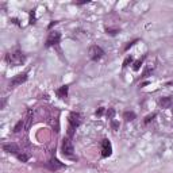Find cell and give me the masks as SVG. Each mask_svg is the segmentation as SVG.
Masks as SVG:
<instances>
[{
    "label": "cell",
    "mask_w": 173,
    "mask_h": 173,
    "mask_svg": "<svg viewBox=\"0 0 173 173\" xmlns=\"http://www.w3.org/2000/svg\"><path fill=\"white\" fill-rule=\"evenodd\" d=\"M68 91H69V87L68 85H62V87H60L57 89V96L60 97V99H65L66 96H68Z\"/></svg>",
    "instance_id": "30bf717a"
},
{
    "label": "cell",
    "mask_w": 173,
    "mask_h": 173,
    "mask_svg": "<svg viewBox=\"0 0 173 173\" xmlns=\"http://www.w3.org/2000/svg\"><path fill=\"white\" fill-rule=\"evenodd\" d=\"M107 34H111V35H115L116 32H119V30H118V28H107Z\"/></svg>",
    "instance_id": "ac0fdd59"
},
{
    "label": "cell",
    "mask_w": 173,
    "mask_h": 173,
    "mask_svg": "<svg viewBox=\"0 0 173 173\" xmlns=\"http://www.w3.org/2000/svg\"><path fill=\"white\" fill-rule=\"evenodd\" d=\"M80 124H81V116H80V114L72 112L71 115H69V131H68V134L73 135V131H75Z\"/></svg>",
    "instance_id": "7a4b0ae2"
},
{
    "label": "cell",
    "mask_w": 173,
    "mask_h": 173,
    "mask_svg": "<svg viewBox=\"0 0 173 173\" xmlns=\"http://www.w3.org/2000/svg\"><path fill=\"white\" fill-rule=\"evenodd\" d=\"M153 118H156V114H152V115H149V116H146V118H145V123H146V124H148V123L150 122V120H153Z\"/></svg>",
    "instance_id": "d6986e66"
},
{
    "label": "cell",
    "mask_w": 173,
    "mask_h": 173,
    "mask_svg": "<svg viewBox=\"0 0 173 173\" xmlns=\"http://www.w3.org/2000/svg\"><path fill=\"white\" fill-rule=\"evenodd\" d=\"M27 72H24V73H19V75H16V76H14L12 79H11V81H10V87L11 88H15L18 85H20V84H23L26 80H27Z\"/></svg>",
    "instance_id": "5b68a950"
},
{
    "label": "cell",
    "mask_w": 173,
    "mask_h": 173,
    "mask_svg": "<svg viewBox=\"0 0 173 173\" xmlns=\"http://www.w3.org/2000/svg\"><path fill=\"white\" fill-rule=\"evenodd\" d=\"M131 62H132V57H131V56H128V57L126 58V60H124V62H123V66H124V68H126V66H128V64H131Z\"/></svg>",
    "instance_id": "e0dca14e"
},
{
    "label": "cell",
    "mask_w": 173,
    "mask_h": 173,
    "mask_svg": "<svg viewBox=\"0 0 173 173\" xmlns=\"http://www.w3.org/2000/svg\"><path fill=\"white\" fill-rule=\"evenodd\" d=\"M34 11H31V14H30V23L32 24V23H35V18H34Z\"/></svg>",
    "instance_id": "7402d4cb"
},
{
    "label": "cell",
    "mask_w": 173,
    "mask_h": 173,
    "mask_svg": "<svg viewBox=\"0 0 173 173\" xmlns=\"http://www.w3.org/2000/svg\"><path fill=\"white\" fill-rule=\"evenodd\" d=\"M103 111H104V108H99L97 111H96V115H99V116H100L102 114H103Z\"/></svg>",
    "instance_id": "cb8c5ba5"
},
{
    "label": "cell",
    "mask_w": 173,
    "mask_h": 173,
    "mask_svg": "<svg viewBox=\"0 0 173 173\" xmlns=\"http://www.w3.org/2000/svg\"><path fill=\"white\" fill-rule=\"evenodd\" d=\"M47 168H49L50 171H53V172H57V171H60V169L65 168V164L60 162L57 158H51L49 162H47Z\"/></svg>",
    "instance_id": "9c48e42d"
},
{
    "label": "cell",
    "mask_w": 173,
    "mask_h": 173,
    "mask_svg": "<svg viewBox=\"0 0 173 173\" xmlns=\"http://www.w3.org/2000/svg\"><path fill=\"white\" fill-rule=\"evenodd\" d=\"M73 152H75V148H73L72 141L69 138H64V141H62V153H64V156L72 157Z\"/></svg>",
    "instance_id": "277c9868"
},
{
    "label": "cell",
    "mask_w": 173,
    "mask_h": 173,
    "mask_svg": "<svg viewBox=\"0 0 173 173\" xmlns=\"http://www.w3.org/2000/svg\"><path fill=\"white\" fill-rule=\"evenodd\" d=\"M138 42V39H134V41H131V42H128V45L126 46V47H124V50H128V49H130V47L132 46V45H134V43H137Z\"/></svg>",
    "instance_id": "44dd1931"
},
{
    "label": "cell",
    "mask_w": 173,
    "mask_h": 173,
    "mask_svg": "<svg viewBox=\"0 0 173 173\" xmlns=\"http://www.w3.org/2000/svg\"><path fill=\"white\" fill-rule=\"evenodd\" d=\"M18 158H19V160L22 161V162H26V161H27L28 160V156H27V154H24L23 152H22V153H19V154H18V156H16Z\"/></svg>",
    "instance_id": "5bb4252c"
},
{
    "label": "cell",
    "mask_w": 173,
    "mask_h": 173,
    "mask_svg": "<svg viewBox=\"0 0 173 173\" xmlns=\"http://www.w3.org/2000/svg\"><path fill=\"white\" fill-rule=\"evenodd\" d=\"M123 118L127 120V122H131V120L135 119V112H132V111H126V112L123 114Z\"/></svg>",
    "instance_id": "4fadbf2b"
},
{
    "label": "cell",
    "mask_w": 173,
    "mask_h": 173,
    "mask_svg": "<svg viewBox=\"0 0 173 173\" xmlns=\"http://www.w3.org/2000/svg\"><path fill=\"white\" fill-rule=\"evenodd\" d=\"M142 61H143V58H142V60L135 61V64H134V66H132V69H134V71H138V69L141 68V65H142Z\"/></svg>",
    "instance_id": "9a60e30c"
},
{
    "label": "cell",
    "mask_w": 173,
    "mask_h": 173,
    "mask_svg": "<svg viewBox=\"0 0 173 173\" xmlns=\"http://www.w3.org/2000/svg\"><path fill=\"white\" fill-rule=\"evenodd\" d=\"M111 126H112V128H114V130H118V128H119V123H118V122H115V120H111Z\"/></svg>",
    "instance_id": "ffe728a7"
},
{
    "label": "cell",
    "mask_w": 173,
    "mask_h": 173,
    "mask_svg": "<svg viewBox=\"0 0 173 173\" xmlns=\"http://www.w3.org/2000/svg\"><path fill=\"white\" fill-rule=\"evenodd\" d=\"M6 61L8 62L11 66H19L26 61V56L20 50H15L14 53H8L6 56Z\"/></svg>",
    "instance_id": "6da1fadb"
},
{
    "label": "cell",
    "mask_w": 173,
    "mask_h": 173,
    "mask_svg": "<svg viewBox=\"0 0 173 173\" xmlns=\"http://www.w3.org/2000/svg\"><path fill=\"white\" fill-rule=\"evenodd\" d=\"M88 54H89V58H91V60L97 61V60H100V58L104 56V50H103L100 46L93 45V46L89 47V51H88Z\"/></svg>",
    "instance_id": "3957f363"
},
{
    "label": "cell",
    "mask_w": 173,
    "mask_h": 173,
    "mask_svg": "<svg viewBox=\"0 0 173 173\" xmlns=\"http://www.w3.org/2000/svg\"><path fill=\"white\" fill-rule=\"evenodd\" d=\"M61 41V34L58 31H51L49 32V37H47V39H46V46L49 47V46H54V45H57V43H60Z\"/></svg>",
    "instance_id": "8992f818"
},
{
    "label": "cell",
    "mask_w": 173,
    "mask_h": 173,
    "mask_svg": "<svg viewBox=\"0 0 173 173\" xmlns=\"http://www.w3.org/2000/svg\"><path fill=\"white\" fill-rule=\"evenodd\" d=\"M112 153V146L108 139H103L102 141V156L103 157H110Z\"/></svg>",
    "instance_id": "52a82bcc"
},
{
    "label": "cell",
    "mask_w": 173,
    "mask_h": 173,
    "mask_svg": "<svg viewBox=\"0 0 173 173\" xmlns=\"http://www.w3.org/2000/svg\"><path fill=\"white\" fill-rule=\"evenodd\" d=\"M160 106L162 108H169L172 106V99L171 97H162L160 100Z\"/></svg>",
    "instance_id": "8fae6325"
},
{
    "label": "cell",
    "mask_w": 173,
    "mask_h": 173,
    "mask_svg": "<svg viewBox=\"0 0 173 173\" xmlns=\"http://www.w3.org/2000/svg\"><path fill=\"white\" fill-rule=\"evenodd\" d=\"M3 150L7 153H10V154H15V156H18V154L20 153V149H19V146L16 145V143H4L3 145Z\"/></svg>",
    "instance_id": "ba28073f"
},
{
    "label": "cell",
    "mask_w": 173,
    "mask_h": 173,
    "mask_svg": "<svg viewBox=\"0 0 173 173\" xmlns=\"http://www.w3.org/2000/svg\"><path fill=\"white\" fill-rule=\"evenodd\" d=\"M152 71H153V66H152V68H148L145 72H143V77H146V76H148V75H149V73L152 72Z\"/></svg>",
    "instance_id": "603a6c76"
},
{
    "label": "cell",
    "mask_w": 173,
    "mask_h": 173,
    "mask_svg": "<svg viewBox=\"0 0 173 173\" xmlns=\"http://www.w3.org/2000/svg\"><path fill=\"white\" fill-rule=\"evenodd\" d=\"M24 127H26V122H24V119H22L15 124V127H14V132H19V131L23 130Z\"/></svg>",
    "instance_id": "7c38bea8"
},
{
    "label": "cell",
    "mask_w": 173,
    "mask_h": 173,
    "mask_svg": "<svg viewBox=\"0 0 173 173\" xmlns=\"http://www.w3.org/2000/svg\"><path fill=\"white\" fill-rule=\"evenodd\" d=\"M114 115H115V110H114V108H108V111H107V116H108V119H111V120H112Z\"/></svg>",
    "instance_id": "2e32d148"
}]
</instances>
